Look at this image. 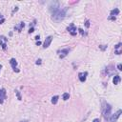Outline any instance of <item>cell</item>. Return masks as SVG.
<instances>
[{
	"instance_id": "d4e9b609",
	"label": "cell",
	"mask_w": 122,
	"mask_h": 122,
	"mask_svg": "<svg viewBox=\"0 0 122 122\" xmlns=\"http://www.w3.org/2000/svg\"><path fill=\"white\" fill-rule=\"evenodd\" d=\"M36 64H41V59H38V60L36 61Z\"/></svg>"
},
{
	"instance_id": "5bb4252c",
	"label": "cell",
	"mask_w": 122,
	"mask_h": 122,
	"mask_svg": "<svg viewBox=\"0 0 122 122\" xmlns=\"http://www.w3.org/2000/svg\"><path fill=\"white\" fill-rule=\"evenodd\" d=\"M58 98H59V97H58L57 95L53 96V97L52 98V104H56V103H57V101H58Z\"/></svg>"
},
{
	"instance_id": "7402d4cb",
	"label": "cell",
	"mask_w": 122,
	"mask_h": 122,
	"mask_svg": "<svg viewBox=\"0 0 122 122\" xmlns=\"http://www.w3.org/2000/svg\"><path fill=\"white\" fill-rule=\"evenodd\" d=\"M120 46H121V43H118V44L115 46V49H118V48H120Z\"/></svg>"
},
{
	"instance_id": "8fae6325",
	"label": "cell",
	"mask_w": 122,
	"mask_h": 122,
	"mask_svg": "<svg viewBox=\"0 0 122 122\" xmlns=\"http://www.w3.org/2000/svg\"><path fill=\"white\" fill-rule=\"evenodd\" d=\"M120 80H121L120 76H119V75H115V76L113 77V82L114 85H117V84L120 82Z\"/></svg>"
},
{
	"instance_id": "e0dca14e",
	"label": "cell",
	"mask_w": 122,
	"mask_h": 122,
	"mask_svg": "<svg viewBox=\"0 0 122 122\" xmlns=\"http://www.w3.org/2000/svg\"><path fill=\"white\" fill-rule=\"evenodd\" d=\"M85 26H86L87 28H89V27H90V22H89V20H87V21H86V23H85Z\"/></svg>"
},
{
	"instance_id": "9a60e30c",
	"label": "cell",
	"mask_w": 122,
	"mask_h": 122,
	"mask_svg": "<svg viewBox=\"0 0 122 122\" xmlns=\"http://www.w3.org/2000/svg\"><path fill=\"white\" fill-rule=\"evenodd\" d=\"M62 97H63V100H65V101H66V100H68V99H69L70 94H69L68 93H65V94H63V96H62Z\"/></svg>"
},
{
	"instance_id": "3957f363",
	"label": "cell",
	"mask_w": 122,
	"mask_h": 122,
	"mask_svg": "<svg viewBox=\"0 0 122 122\" xmlns=\"http://www.w3.org/2000/svg\"><path fill=\"white\" fill-rule=\"evenodd\" d=\"M121 113H122V111H121V110H118L114 114H111L109 121H110V122H116L117 119L119 118V116H120Z\"/></svg>"
},
{
	"instance_id": "ac0fdd59",
	"label": "cell",
	"mask_w": 122,
	"mask_h": 122,
	"mask_svg": "<svg viewBox=\"0 0 122 122\" xmlns=\"http://www.w3.org/2000/svg\"><path fill=\"white\" fill-rule=\"evenodd\" d=\"M117 69H118L119 71H121V70H122V65H121V64H118V65H117Z\"/></svg>"
},
{
	"instance_id": "83f0119b",
	"label": "cell",
	"mask_w": 122,
	"mask_h": 122,
	"mask_svg": "<svg viewBox=\"0 0 122 122\" xmlns=\"http://www.w3.org/2000/svg\"><path fill=\"white\" fill-rule=\"evenodd\" d=\"M1 68H2V66H1V65H0V70H1Z\"/></svg>"
},
{
	"instance_id": "7a4b0ae2",
	"label": "cell",
	"mask_w": 122,
	"mask_h": 122,
	"mask_svg": "<svg viewBox=\"0 0 122 122\" xmlns=\"http://www.w3.org/2000/svg\"><path fill=\"white\" fill-rule=\"evenodd\" d=\"M102 114L106 120H109L112 114V106L105 101L102 102Z\"/></svg>"
},
{
	"instance_id": "6da1fadb",
	"label": "cell",
	"mask_w": 122,
	"mask_h": 122,
	"mask_svg": "<svg viewBox=\"0 0 122 122\" xmlns=\"http://www.w3.org/2000/svg\"><path fill=\"white\" fill-rule=\"evenodd\" d=\"M52 13V19L55 22H60L62 21L65 16H66V13H67V8H57L53 11L51 12Z\"/></svg>"
},
{
	"instance_id": "44dd1931",
	"label": "cell",
	"mask_w": 122,
	"mask_h": 122,
	"mask_svg": "<svg viewBox=\"0 0 122 122\" xmlns=\"http://www.w3.org/2000/svg\"><path fill=\"white\" fill-rule=\"evenodd\" d=\"M33 32H34V29H33V28H31V29H30V31H29V33H33Z\"/></svg>"
},
{
	"instance_id": "484cf974",
	"label": "cell",
	"mask_w": 122,
	"mask_h": 122,
	"mask_svg": "<svg viewBox=\"0 0 122 122\" xmlns=\"http://www.w3.org/2000/svg\"><path fill=\"white\" fill-rule=\"evenodd\" d=\"M78 31H79V32H80V33H81V34H84V32H83V31H82V30H81V29H79V30H78Z\"/></svg>"
},
{
	"instance_id": "5b68a950",
	"label": "cell",
	"mask_w": 122,
	"mask_h": 122,
	"mask_svg": "<svg viewBox=\"0 0 122 122\" xmlns=\"http://www.w3.org/2000/svg\"><path fill=\"white\" fill-rule=\"evenodd\" d=\"M67 31L72 34V35H76V33H77V31H76V28H75V24H71L68 28H67Z\"/></svg>"
},
{
	"instance_id": "52a82bcc",
	"label": "cell",
	"mask_w": 122,
	"mask_h": 122,
	"mask_svg": "<svg viewBox=\"0 0 122 122\" xmlns=\"http://www.w3.org/2000/svg\"><path fill=\"white\" fill-rule=\"evenodd\" d=\"M10 63H11L12 68L14 69V71L16 72V73H19V70L17 69V62H16V60H15L14 58H12V59L10 60Z\"/></svg>"
},
{
	"instance_id": "cb8c5ba5",
	"label": "cell",
	"mask_w": 122,
	"mask_h": 122,
	"mask_svg": "<svg viewBox=\"0 0 122 122\" xmlns=\"http://www.w3.org/2000/svg\"><path fill=\"white\" fill-rule=\"evenodd\" d=\"M93 122H100V120L98 119V118H95V119H94V121Z\"/></svg>"
},
{
	"instance_id": "8992f818",
	"label": "cell",
	"mask_w": 122,
	"mask_h": 122,
	"mask_svg": "<svg viewBox=\"0 0 122 122\" xmlns=\"http://www.w3.org/2000/svg\"><path fill=\"white\" fill-rule=\"evenodd\" d=\"M6 96H7L6 90L5 89H0V104H2L5 101Z\"/></svg>"
},
{
	"instance_id": "7c38bea8",
	"label": "cell",
	"mask_w": 122,
	"mask_h": 122,
	"mask_svg": "<svg viewBox=\"0 0 122 122\" xmlns=\"http://www.w3.org/2000/svg\"><path fill=\"white\" fill-rule=\"evenodd\" d=\"M24 26H25L24 22H21V23L19 24V26H15V27H14V29H15L16 31H18V32H21V31H22V29L24 28Z\"/></svg>"
},
{
	"instance_id": "d6986e66",
	"label": "cell",
	"mask_w": 122,
	"mask_h": 122,
	"mask_svg": "<svg viewBox=\"0 0 122 122\" xmlns=\"http://www.w3.org/2000/svg\"><path fill=\"white\" fill-rule=\"evenodd\" d=\"M109 19L110 20H115L116 18H115V16H109Z\"/></svg>"
},
{
	"instance_id": "2e32d148",
	"label": "cell",
	"mask_w": 122,
	"mask_h": 122,
	"mask_svg": "<svg viewBox=\"0 0 122 122\" xmlns=\"http://www.w3.org/2000/svg\"><path fill=\"white\" fill-rule=\"evenodd\" d=\"M4 21H5V18L3 17V15L0 14V24H2V23H4Z\"/></svg>"
},
{
	"instance_id": "4fadbf2b",
	"label": "cell",
	"mask_w": 122,
	"mask_h": 122,
	"mask_svg": "<svg viewBox=\"0 0 122 122\" xmlns=\"http://www.w3.org/2000/svg\"><path fill=\"white\" fill-rule=\"evenodd\" d=\"M118 14H119V10L115 8L114 10H112L111 11V15L110 16H114V15H117Z\"/></svg>"
},
{
	"instance_id": "ffe728a7",
	"label": "cell",
	"mask_w": 122,
	"mask_h": 122,
	"mask_svg": "<svg viewBox=\"0 0 122 122\" xmlns=\"http://www.w3.org/2000/svg\"><path fill=\"white\" fill-rule=\"evenodd\" d=\"M15 93L17 94V96H18V99H19V100H21V96H20V94H19V93H18V91H15Z\"/></svg>"
},
{
	"instance_id": "30bf717a",
	"label": "cell",
	"mask_w": 122,
	"mask_h": 122,
	"mask_svg": "<svg viewBox=\"0 0 122 122\" xmlns=\"http://www.w3.org/2000/svg\"><path fill=\"white\" fill-rule=\"evenodd\" d=\"M87 75H88V73L85 72V73H80L78 75V77H79V80L81 82H85L86 81V78H87Z\"/></svg>"
},
{
	"instance_id": "9c48e42d",
	"label": "cell",
	"mask_w": 122,
	"mask_h": 122,
	"mask_svg": "<svg viewBox=\"0 0 122 122\" xmlns=\"http://www.w3.org/2000/svg\"><path fill=\"white\" fill-rule=\"evenodd\" d=\"M52 41V36H48V37L45 39V41H44L43 47H44V48H48V47L51 45Z\"/></svg>"
},
{
	"instance_id": "603a6c76",
	"label": "cell",
	"mask_w": 122,
	"mask_h": 122,
	"mask_svg": "<svg viewBox=\"0 0 122 122\" xmlns=\"http://www.w3.org/2000/svg\"><path fill=\"white\" fill-rule=\"evenodd\" d=\"M103 46H104V47H100V48H101V50H102V51H104V50H105V49H106V48H107V46H106V45H103Z\"/></svg>"
},
{
	"instance_id": "ba28073f",
	"label": "cell",
	"mask_w": 122,
	"mask_h": 122,
	"mask_svg": "<svg viewBox=\"0 0 122 122\" xmlns=\"http://www.w3.org/2000/svg\"><path fill=\"white\" fill-rule=\"evenodd\" d=\"M70 52V49H63V50H61L60 52V54H59V57L62 59L64 57H66L68 55V53Z\"/></svg>"
},
{
	"instance_id": "277c9868",
	"label": "cell",
	"mask_w": 122,
	"mask_h": 122,
	"mask_svg": "<svg viewBox=\"0 0 122 122\" xmlns=\"http://www.w3.org/2000/svg\"><path fill=\"white\" fill-rule=\"evenodd\" d=\"M7 41H8L7 37H5L4 35L0 36V46L2 47L3 50H6L7 49Z\"/></svg>"
},
{
	"instance_id": "4316f807",
	"label": "cell",
	"mask_w": 122,
	"mask_h": 122,
	"mask_svg": "<svg viewBox=\"0 0 122 122\" xmlns=\"http://www.w3.org/2000/svg\"><path fill=\"white\" fill-rule=\"evenodd\" d=\"M21 122H28L27 120H24V121H21Z\"/></svg>"
}]
</instances>
